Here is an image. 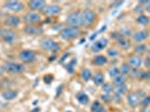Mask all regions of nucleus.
I'll use <instances>...</instances> for the list:
<instances>
[{"label":"nucleus","mask_w":150,"mask_h":112,"mask_svg":"<svg viewBox=\"0 0 150 112\" xmlns=\"http://www.w3.org/2000/svg\"><path fill=\"white\" fill-rule=\"evenodd\" d=\"M146 96V94L142 91H130L125 94V99L128 104L131 108H138L141 103V100Z\"/></svg>","instance_id":"f257e3e1"},{"label":"nucleus","mask_w":150,"mask_h":112,"mask_svg":"<svg viewBox=\"0 0 150 112\" xmlns=\"http://www.w3.org/2000/svg\"><path fill=\"white\" fill-rule=\"evenodd\" d=\"M81 35V30L80 28H74V27H69V26H65L63 27L61 31H59V36L63 40H73V39H76Z\"/></svg>","instance_id":"f03ea898"},{"label":"nucleus","mask_w":150,"mask_h":112,"mask_svg":"<svg viewBox=\"0 0 150 112\" xmlns=\"http://www.w3.org/2000/svg\"><path fill=\"white\" fill-rule=\"evenodd\" d=\"M66 23L69 27H74V28L82 27V11L72 10L66 17Z\"/></svg>","instance_id":"7ed1b4c3"},{"label":"nucleus","mask_w":150,"mask_h":112,"mask_svg":"<svg viewBox=\"0 0 150 112\" xmlns=\"http://www.w3.org/2000/svg\"><path fill=\"white\" fill-rule=\"evenodd\" d=\"M4 69H5V71H6L7 73H9V74H21V73L25 72L26 67L23 63L8 61V62L5 63Z\"/></svg>","instance_id":"20e7f679"},{"label":"nucleus","mask_w":150,"mask_h":112,"mask_svg":"<svg viewBox=\"0 0 150 112\" xmlns=\"http://www.w3.org/2000/svg\"><path fill=\"white\" fill-rule=\"evenodd\" d=\"M96 20V13L92 9L86 8L82 10V26L84 27H90L95 23Z\"/></svg>","instance_id":"39448f33"},{"label":"nucleus","mask_w":150,"mask_h":112,"mask_svg":"<svg viewBox=\"0 0 150 112\" xmlns=\"http://www.w3.org/2000/svg\"><path fill=\"white\" fill-rule=\"evenodd\" d=\"M40 46H42V48L44 50L50 52L53 54H56L57 52H59V50H62V46L59 45V43H57V42L50 39V38H45V39H43L42 43H40Z\"/></svg>","instance_id":"423d86ee"},{"label":"nucleus","mask_w":150,"mask_h":112,"mask_svg":"<svg viewBox=\"0 0 150 112\" xmlns=\"http://www.w3.org/2000/svg\"><path fill=\"white\" fill-rule=\"evenodd\" d=\"M18 58L19 61H21V63L30 64V63H34L36 61L37 54L33 50H23L18 53Z\"/></svg>","instance_id":"0eeeda50"},{"label":"nucleus","mask_w":150,"mask_h":112,"mask_svg":"<svg viewBox=\"0 0 150 112\" xmlns=\"http://www.w3.org/2000/svg\"><path fill=\"white\" fill-rule=\"evenodd\" d=\"M0 38L8 44H13L17 40V34L11 28H0Z\"/></svg>","instance_id":"6e6552de"},{"label":"nucleus","mask_w":150,"mask_h":112,"mask_svg":"<svg viewBox=\"0 0 150 112\" xmlns=\"http://www.w3.org/2000/svg\"><path fill=\"white\" fill-rule=\"evenodd\" d=\"M4 7L6 8L7 10H9L11 13H21L24 10V4L21 1H18V0H8L4 4Z\"/></svg>","instance_id":"1a4fd4ad"},{"label":"nucleus","mask_w":150,"mask_h":112,"mask_svg":"<svg viewBox=\"0 0 150 112\" xmlns=\"http://www.w3.org/2000/svg\"><path fill=\"white\" fill-rule=\"evenodd\" d=\"M23 20L25 21L27 25H35V24H37V23H39L42 20V16H40L39 13L29 10L28 13H26L23 16Z\"/></svg>","instance_id":"9d476101"},{"label":"nucleus","mask_w":150,"mask_h":112,"mask_svg":"<svg viewBox=\"0 0 150 112\" xmlns=\"http://www.w3.org/2000/svg\"><path fill=\"white\" fill-rule=\"evenodd\" d=\"M42 13H44L45 16H48V17H53V16H56L62 13V7L56 4H50V5H46L45 8L43 9Z\"/></svg>","instance_id":"9b49d317"},{"label":"nucleus","mask_w":150,"mask_h":112,"mask_svg":"<svg viewBox=\"0 0 150 112\" xmlns=\"http://www.w3.org/2000/svg\"><path fill=\"white\" fill-rule=\"evenodd\" d=\"M108 44H109V39L105 37H101L96 40H94L92 45H91V50L93 53H99L101 50H105L108 47Z\"/></svg>","instance_id":"f8f14e48"},{"label":"nucleus","mask_w":150,"mask_h":112,"mask_svg":"<svg viewBox=\"0 0 150 112\" xmlns=\"http://www.w3.org/2000/svg\"><path fill=\"white\" fill-rule=\"evenodd\" d=\"M20 21H21L20 17H18L17 15H13V13L8 15L5 19V24L8 26V28H17L20 25Z\"/></svg>","instance_id":"ddd939ff"},{"label":"nucleus","mask_w":150,"mask_h":112,"mask_svg":"<svg viewBox=\"0 0 150 112\" xmlns=\"http://www.w3.org/2000/svg\"><path fill=\"white\" fill-rule=\"evenodd\" d=\"M47 4H46V1L44 0H30V1H28V7H29V9H30L31 11H43V9L45 8Z\"/></svg>","instance_id":"4468645a"},{"label":"nucleus","mask_w":150,"mask_h":112,"mask_svg":"<svg viewBox=\"0 0 150 112\" xmlns=\"http://www.w3.org/2000/svg\"><path fill=\"white\" fill-rule=\"evenodd\" d=\"M24 31L27 35H31V36H36V35H40L43 34V27L38 25H26L24 28Z\"/></svg>","instance_id":"2eb2a0df"},{"label":"nucleus","mask_w":150,"mask_h":112,"mask_svg":"<svg viewBox=\"0 0 150 112\" xmlns=\"http://www.w3.org/2000/svg\"><path fill=\"white\" fill-rule=\"evenodd\" d=\"M128 64L130 65V67L133 69H140L141 67V65H142V58H141V56L140 55H136V54H133V55L129 56V60H128Z\"/></svg>","instance_id":"dca6fc26"},{"label":"nucleus","mask_w":150,"mask_h":112,"mask_svg":"<svg viewBox=\"0 0 150 112\" xmlns=\"http://www.w3.org/2000/svg\"><path fill=\"white\" fill-rule=\"evenodd\" d=\"M19 95V91L17 90H13V89H7L5 91L1 92V98L6 101H13V100L17 99Z\"/></svg>","instance_id":"f3484780"},{"label":"nucleus","mask_w":150,"mask_h":112,"mask_svg":"<svg viewBox=\"0 0 150 112\" xmlns=\"http://www.w3.org/2000/svg\"><path fill=\"white\" fill-rule=\"evenodd\" d=\"M148 36H149L148 30H138L132 34V39L137 43H141V42L146 40L148 38Z\"/></svg>","instance_id":"a211bd4d"},{"label":"nucleus","mask_w":150,"mask_h":112,"mask_svg":"<svg viewBox=\"0 0 150 112\" xmlns=\"http://www.w3.org/2000/svg\"><path fill=\"white\" fill-rule=\"evenodd\" d=\"M75 98H76V101H77L81 106H88V103H90V96H88L85 92H83V91L77 92L76 95H75Z\"/></svg>","instance_id":"6ab92c4d"},{"label":"nucleus","mask_w":150,"mask_h":112,"mask_svg":"<svg viewBox=\"0 0 150 112\" xmlns=\"http://www.w3.org/2000/svg\"><path fill=\"white\" fill-rule=\"evenodd\" d=\"M128 93V86L127 84H122V85H119V86L114 87V91H113V94L117 99L121 100V96L125 95V94Z\"/></svg>","instance_id":"aec40b11"},{"label":"nucleus","mask_w":150,"mask_h":112,"mask_svg":"<svg viewBox=\"0 0 150 112\" xmlns=\"http://www.w3.org/2000/svg\"><path fill=\"white\" fill-rule=\"evenodd\" d=\"M92 81L95 85H98V86H102L105 82H104V74L102 73V72H96L95 74H93L92 76Z\"/></svg>","instance_id":"412c9836"},{"label":"nucleus","mask_w":150,"mask_h":112,"mask_svg":"<svg viewBox=\"0 0 150 112\" xmlns=\"http://www.w3.org/2000/svg\"><path fill=\"white\" fill-rule=\"evenodd\" d=\"M108 63V57L105 55H102V54H99L94 57L92 60V64L96 65V66H103Z\"/></svg>","instance_id":"4be33fe9"},{"label":"nucleus","mask_w":150,"mask_h":112,"mask_svg":"<svg viewBox=\"0 0 150 112\" xmlns=\"http://www.w3.org/2000/svg\"><path fill=\"white\" fill-rule=\"evenodd\" d=\"M136 21H137V23L140 26H147V25H149V23H150L149 16H147V15H144V13L138 15L137 19H136Z\"/></svg>","instance_id":"5701e85b"},{"label":"nucleus","mask_w":150,"mask_h":112,"mask_svg":"<svg viewBox=\"0 0 150 112\" xmlns=\"http://www.w3.org/2000/svg\"><path fill=\"white\" fill-rule=\"evenodd\" d=\"M112 83L114 86H119V85L125 84V83H127V76H125V75H122V74L118 75L117 77L112 79Z\"/></svg>","instance_id":"b1692460"},{"label":"nucleus","mask_w":150,"mask_h":112,"mask_svg":"<svg viewBox=\"0 0 150 112\" xmlns=\"http://www.w3.org/2000/svg\"><path fill=\"white\" fill-rule=\"evenodd\" d=\"M76 63H77V60H76V58H73L72 61H69V63L65 64V69H66V71H67L69 74H73V73H74Z\"/></svg>","instance_id":"393cba45"},{"label":"nucleus","mask_w":150,"mask_h":112,"mask_svg":"<svg viewBox=\"0 0 150 112\" xmlns=\"http://www.w3.org/2000/svg\"><path fill=\"white\" fill-rule=\"evenodd\" d=\"M92 76H93V74H92L91 69H82V72H81V79L84 82H88V81H90V80H92Z\"/></svg>","instance_id":"a878e982"},{"label":"nucleus","mask_w":150,"mask_h":112,"mask_svg":"<svg viewBox=\"0 0 150 112\" xmlns=\"http://www.w3.org/2000/svg\"><path fill=\"white\" fill-rule=\"evenodd\" d=\"M147 50H148V47H147V45H144V44H138L137 46H134V48H133V52H134L136 55L144 54Z\"/></svg>","instance_id":"bb28decb"},{"label":"nucleus","mask_w":150,"mask_h":112,"mask_svg":"<svg viewBox=\"0 0 150 112\" xmlns=\"http://www.w3.org/2000/svg\"><path fill=\"white\" fill-rule=\"evenodd\" d=\"M117 44H118V46H119L120 48H122V50H127V48H129L131 46V42L128 38H121L120 40L117 42Z\"/></svg>","instance_id":"cd10ccee"},{"label":"nucleus","mask_w":150,"mask_h":112,"mask_svg":"<svg viewBox=\"0 0 150 112\" xmlns=\"http://www.w3.org/2000/svg\"><path fill=\"white\" fill-rule=\"evenodd\" d=\"M102 91L104 94H108V95H111L113 94V91H114V87L111 83H104L102 85Z\"/></svg>","instance_id":"c85d7f7f"},{"label":"nucleus","mask_w":150,"mask_h":112,"mask_svg":"<svg viewBox=\"0 0 150 112\" xmlns=\"http://www.w3.org/2000/svg\"><path fill=\"white\" fill-rule=\"evenodd\" d=\"M132 69L130 67V65L128 64V63H123L121 66H120V72H121V74L122 75H129L131 73Z\"/></svg>","instance_id":"c756f323"},{"label":"nucleus","mask_w":150,"mask_h":112,"mask_svg":"<svg viewBox=\"0 0 150 112\" xmlns=\"http://www.w3.org/2000/svg\"><path fill=\"white\" fill-rule=\"evenodd\" d=\"M108 73H109V75L111 76V79H114V77H117L118 75L121 74L120 67H111V69L108 71Z\"/></svg>","instance_id":"7c9ffc66"},{"label":"nucleus","mask_w":150,"mask_h":112,"mask_svg":"<svg viewBox=\"0 0 150 112\" xmlns=\"http://www.w3.org/2000/svg\"><path fill=\"white\" fill-rule=\"evenodd\" d=\"M101 106H102V103H101L100 101L96 100V101H94L93 103H92V106H91V108H90V110H91V112H96Z\"/></svg>","instance_id":"2f4dec72"},{"label":"nucleus","mask_w":150,"mask_h":112,"mask_svg":"<svg viewBox=\"0 0 150 112\" xmlns=\"http://www.w3.org/2000/svg\"><path fill=\"white\" fill-rule=\"evenodd\" d=\"M111 38L115 39V40L118 42V40H120L121 38H125V37L122 36V34H121L120 31H113V33H111Z\"/></svg>","instance_id":"473e14b6"},{"label":"nucleus","mask_w":150,"mask_h":112,"mask_svg":"<svg viewBox=\"0 0 150 112\" xmlns=\"http://www.w3.org/2000/svg\"><path fill=\"white\" fill-rule=\"evenodd\" d=\"M150 104V95H146L144 99L141 100V103H140V106L146 108V106H148Z\"/></svg>","instance_id":"72a5a7b5"},{"label":"nucleus","mask_w":150,"mask_h":112,"mask_svg":"<svg viewBox=\"0 0 150 112\" xmlns=\"http://www.w3.org/2000/svg\"><path fill=\"white\" fill-rule=\"evenodd\" d=\"M106 54L109 56H111V57H117V56L119 55V52L115 48H109L108 52H106Z\"/></svg>","instance_id":"f704fd0d"},{"label":"nucleus","mask_w":150,"mask_h":112,"mask_svg":"<svg viewBox=\"0 0 150 112\" xmlns=\"http://www.w3.org/2000/svg\"><path fill=\"white\" fill-rule=\"evenodd\" d=\"M43 80H44V82L46 84H50L52 82L54 81V76L52 74H46L44 77H43Z\"/></svg>","instance_id":"c9c22d12"},{"label":"nucleus","mask_w":150,"mask_h":112,"mask_svg":"<svg viewBox=\"0 0 150 112\" xmlns=\"http://www.w3.org/2000/svg\"><path fill=\"white\" fill-rule=\"evenodd\" d=\"M133 10H134V13H139V15H141L144 11V7H142L141 5H137Z\"/></svg>","instance_id":"e433bc0d"},{"label":"nucleus","mask_w":150,"mask_h":112,"mask_svg":"<svg viewBox=\"0 0 150 112\" xmlns=\"http://www.w3.org/2000/svg\"><path fill=\"white\" fill-rule=\"evenodd\" d=\"M101 99H102V101H104V102H110L111 100H112V98H111V95H108V94H101Z\"/></svg>","instance_id":"4c0bfd02"},{"label":"nucleus","mask_w":150,"mask_h":112,"mask_svg":"<svg viewBox=\"0 0 150 112\" xmlns=\"http://www.w3.org/2000/svg\"><path fill=\"white\" fill-rule=\"evenodd\" d=\"M122 4H123L122 1H115V2H112V4L110 5V8H118V7H120Z\"/></svg>","instance_id":"58836bf2"},{"label":"nucleus","mask_w":150,"mask_h":112,"mask_svg":"<svg viewBox=\"0 0 150 112\" xmlns=\"http://www.w3.org/2000/svg\"><path fill=\"white\" fill-rule=\"evenodd\" d=\"M69 56V53H65V54H63V56L61 57V58H59V61H58V62H59V63L65 62V60H66Z\"/></svg>","instance_id":"ea45409f"},{"label":"nucleus","mask_w":150,"mask_h":112,"mask_svg":"<svg viewBox=\"0 0 150 112\" xmlns=\"http://www.w3.org/2000/svg\"><path fill=\"white\" fill-rule=\"evenodd\" d=\"M96 112H108V111H106L105 106H101V108H100V109H99V110L96 111Z\"/></svg>","instance_id":"a19ab883"},{"label":"nucleus","mask_w":150,"mask_h":112,"mask_svg":"<svg viewBox=\"0 0 150 112\" xmlns=\"http://www.w3.org/2000/svg\"><path fill=\"white\" fill-rule=\"evenodd\" d=\"M62 90H63V85H61V86H59V89H58V91H56V96H58V95L61 94Z\"/></svg>","instance_id":"79ce46f5"},{"label":"nucleus","mask_w":150,"mask_h":112,"mask_svg":"<svg viewBox=\"0 0 150 112\" xmlns=\"http://www.w3.org/2000/svg\"><path fill=\"white\" fill-rule=\"evenodd\" d=\"M30 112H40V108L36 106V108H34L33 110H30Z\"/></svg>","instance_id":"37998d69"},{"label":"nucleus","mask_w":150,"mask_h":112,"mask_svg":"<svg viewBox=\"0 0 150 112\" xmlns=\"http://www.w3.org/2000/svg\"><path fill=\"white\" fill-rule=\"evenodd\" d=\"M144 10H147V11L150 13V2L148 4V5H147V6L144 7Z\"/></svg>","instance_id":"c03bdc74"},{"label":"nucleus","mask_w":150,"mask_h":112,"mask_svg":"<svg viewBox=\"0 0 150 112\" xmlns=\"http://www.w3.org/2000/svg\"><path fill=\"white\" fill-rule=\"evenodd\" d=\"M146 75H147V80H149L150 81V69L148 72H146Z\"/></svg>","instance_id":"a18cd8bd"},{"label":"nucleus","mask_w":150,"mask_h":112,"mask_svg":"<svg viewBox=\"0 0 150 112\" xmlns=\"http://www.w3.org/2000/svg\"><path fill=\"white\" fill-rule=\"evenodd\" d=\"M4 71H5V69H4V66L2 67H0V75L4 73Z\"/></svg>","instance_id":"49530a36"}]
</instances>
